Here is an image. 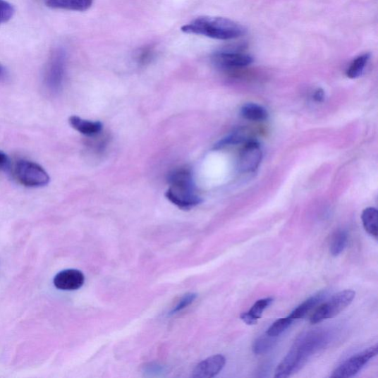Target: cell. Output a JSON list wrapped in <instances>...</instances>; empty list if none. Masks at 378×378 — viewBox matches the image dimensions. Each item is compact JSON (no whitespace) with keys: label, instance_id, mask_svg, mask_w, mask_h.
Listing matches in <instances>:
<instances>
[{"label":"cell","instance_id":"6da1fadb","mask_svg":"<svg viewBox=\"0 0 378 378\" xmlns=\"http://www.w3.org/2000/svg\"><path fill=\"white\" fill-rule=\"evenodd\" d=\"M329 335L325 330H310L299 336L288 355L276 370L275 377H288L300 370L310 358L328 343Z\"/></svg>","mask_w":378,"mask_h":378},{"label":"cell","instance_id":"7a4b0ae2","mask_svg":"<svg viewBox=\"0 0 378 378\" xmlns=\"http://www.w3.org/2000/svg\"><path fill=\"white\" fill-rule=\"evenodd\" d=\"M183 32L196 35L218 40H230L243 35L242 25L231 20L204 16L181 28Z\"/></svg>","mask_w":378,"mask_h":378},{"label":"cell","instance_id":"3957f363","mask_svg":"<svg viewBox=\"0 0 378 378\" xmlns=\"http://www.w3.org/2000/svg\"><path fill=\"white\" fill-rule=\"evenodd\" d=\"M168 182L169 187L166 197L181 209L190 210L202 202L196 193L193 175L188 169L173 171L169 176Z\"/></svg>","mask_w":378,"mask_h":378},{"label":"cell","instance_id":"277c9868","mask_svg":"<svg viewBox=\"0 0 378 378\" xmlns=\"http://www.w3.org/2000/svg\"><path fill=\"white\" fill-rule=\"evenodd\" d=\"M67 68V53L59 47L51 54L45 68L44 85L50 93H58L64 85Z\"/></svg>","mask_w":378,"mask_h":378},{"label":"cell","instance_id":"5b68a950","mask_svg":"<svg viewBox=\"0 0 378 378\" xmlns=\"http://www.w3.org/2000/svg\"><path fill=\"white\" fill-rule=\"evenodd\" d=\"M355 296V292L352 290L343 291L334 295L312 313L310 323L316 324L336 317L351 305Z\"/></svg>","mask_w":378,"mask_h":378},{"label":"cell","instance_id":"8992f818","mask_svg":"<svg viewBox=\"0 0 378 378\" xmlns=\"http://www.w3.org/2000/svg\"><path fill=\"white\" fill-rule=\"evenodd\" d=\"M15 177L27 187H42L49 183L50 177L47 172L37 163L22 160L16 164Z\"/></svg>","mask_w":378,"mask_h":378},{"label":"cell","instance_id":"52a82bcc","mask_svg":"<svg viewBox=\"0 0 378 378\" xmlns=\"http://www.w3.org/2000/svg\"><path fill=\"white\" fill-rule=\"evenodd\" d=\"M378 353L377 344L372 348L355 355L345 360L331 375V377H351L357 374L369 363L371 359Z\"/></svg>","mask_w":378,"mask_h":378},{"label":"cell","instance_id":"ba28073f","mask_svg":"<svg viewBox=\"0 0 378 378\" xmlns=\"http://www.w3.org/2000/svg\"><path fill=\"white\" fill-rule=\"evenodd\" d=\"M212 61L217 68L229 71L250 66L254 61V59L244 53L221 51L212 56Z\"/></svg>","mask_w":378,"mask_h":378},{"label":"cell","instance_id":"9c48e42d","mask_svg":"<svg viewBox=\"0 0 378 378\" xmlns=\"http://www.w3.org/2000/svg\"><path fill=\"white\" fill-rule=\"evenodd\" d=\"M262 159L260 145L255 140L247 141L239 157L240 169L243 172H253L257 169Z\"/></svg>","mask_w":378,"mask_h":378},{"label":"cell","instance_id":"30bf717a","mask_svg":"<svg viewBox=\"0 0 378 378\" xmlns=\"http://www.w3.org/2000/svg\"><path fill=\"white\" fill-rule=\"evenodd\" d=\"M226 358L215 355L202 360L194 370L192 377L195 378H210L217 375L224 368Z\"/></svg>","mask_w":378,"mask_h":378},{"label":"cell","instance_id":"8fae6325","mask_svg":"<svg viewBox=\"0 0 378 378\" xmlns=\"http://www.w3.org/2000/svg\"><path fill=\"white\" fill-rule=\"evenodd\" d=\"M85 283L84 274L78 270L68 269L59 272L54 279L55 287L61 291H75Z\"/></svg>","mask_w":378,"mask_h":378},{"label":"cell","instance_id":"7c38bea8","mask_svg":"<svg viewBox=\"0 0 378 378\" xmlns=\"http://www.w3.org/2000/svg\"><path fill=\"white\" fill-rule=\"evenodd\" d=\"M94 0H47L46 6L52 9L83 12L92 6Z\"/></svg>","mask_w":378,"mask_h":378},{"label":"cell","instance_id":"4fadbf2b","mask_svg":"<svg viewBox=\"0 0 378 378\" xmlns=\"http://www.w3.org/2000/svg\"><path fill=\"white\" fill-rule=\"evenodd\" d=\"M69 123L73 129L86 136L96 135L103 128L102 123L99 121H87L75 116L69 118Z\"/></svg>","mask_w":378,"mask_h":378},{"label":"cell","instance_id":"5bb4252c","mask_svg":"<svg viewBox=\"0 0 378 378\" xmlns=\"http://www.w3.org/2000/svg\"><path fill=\"white\" fill-rule=\"evenodd\" d=\"M274 302V298H266L258 300L250 310L241 314L240 319L248 325H255L262 318L263 312Z\"/></svg>","mask_w":378,"mask_h":378},{"label":"cell","instance_id":"9a60e30c","mask_svg":"<svg viewBox=\"0 0 378 378\" xmlns=\"http://www.w3.org/2000/svg\"><path fill=\"white\" fill-rule=\"evenodd\" d=\"M325 294L324 291H322L310 297L306 301L295 308L288 317L293 322L305 318L310 311L321 303Z\"/></svg>","mask_w":378,"mask_h":378},{"label":"cell","instance_id":"2e32d148","mask_svg":"<svg viewBox=\"0 0 378 378\" xmlns=\"http://www.w3.org/2000/svg\"><path fill=\"white\" fill-rule=\"evenodd\" d=\"M241 115L252 121H262L269 118V113L263 106L253 103L245 104L241 109Z\"/></svg>","mask_w":378,"mask_h":378},{"label":"cell","instance_id":"e0dca14e","mask_svg":"<svg viewBox=\"0 0 378 378\" xmlns=\"http://www.w3.org/2000/svg\"><path fill=\"white\" fill-rule=\"evenodd\" d=\"M362 222L366 231L377 239L378 213L374 208L370 207L364 210L361 216Z\"/></svg>","mask_w":378,"mask_h":378},{"label":"cell","instance_id":"ac0fdd59","mask_svg":"<svg viewBox=\"0 0 378 378\" xmlns=\"http://www.w3.org/2000/svg\"><path fill=\"white\" fill-rule=\"evenodd\" d=\"M348 242V233L344 230L337 231L330 243V254L334 257L340 255Z\"/></svg>","mask_w":378,"mask_h":378},{"label":"cell","instance_id":"d6986e66","mask_svg":"<svg viewBox=\"0 0 378 378\" xmlns=\"http://www.w3.org/2000/svg\"><path fill=\"white\" fill-rule=\"evenodd\" d=\"M370 54H364L358 56L351 63L349 68L346 71V75L350 78H357L363 73L370 59Z\"/></svg>","mask_w":378,"mask_h":378},{"label":"cell","instance_id":"ffe728a7","mask_svg":"<svg viewBox=\"0 0 378 378\" xmlns=\"http://www.w3.org/2000/svg\"><path fill=\"white\" fill-rule=\"evenodd\" d=\"M276 337L265 335L257 339L253 344V351L257 355H262L269 352L276 343Z\"/></svg>","mask_w":378,"mask_h":378},{"label":"cell","instance_id":"44dd1931","mask_svg":"<svg viewBox=\"0 0 378 378\" xmlns=\"http://www.w3.org/2000/svg\"><path fill=\"white\" fill-rule=\"evenodd\" d=\"M293 322L288 317L276 320L267 330L266 334L272 337H278L292 324Z\"/></svg>","mask_w":378,"mask_h":378},{"label":"cell","instance_id":"7402d4cb","mask_svg":"<svg viewBox=\"0 0 378 378\" xmlns=\"http://www.w3.org/2000/svg\"><path fill=\"white\" fill-rule=\"evenodd\" d=\"M247 141L244 134L240 132L234 133L226 138L220 140L217 145H215V149H221L230 145H239L243 142Z\"/></svg>","mask_w":378,"mask_h":378},{"label":"cell","instance_id":"603a6c76","mask_svg":"<svg viewBox=\"0 0 378 378\" xmlns=\"http://www.w3.org/2000/svg\"><path fill=\"white\" fill-rule=\"evenodd\" d=\"M14 7L6 0H0V25L10 21L14 15Z\"/></svg>","mask_w":378,"mask_h":378},{"label":"cell","instance_id":"cb8c5ba5","mask_svg":"<svg viewBox=\"0 0 378 378\" xmlns=\"http://www.w3.org/2000/svg\"><path fill=\"white\" fill-rule=\"evenodd\" d=\"M154 47L152 45L146 46L140 49L137 56L139 64L142 66L148 64L154 56Z\"/></svg>","mask_w":378,"mask_h":378},{"label":"cell","instance_id":"d4e9b609","mask_svg":"<svg viewBox=\"0 0 378 378\" xmlns=\"http://www.w3.org/2000/svg\"><path fill=\"white\" fill-rule=\"evenodd\" d=\"M197 296V295L196 293H193L184 295L178 305L171 310L169 315H174L190 305L195 300Z\"/></svg>","mask_w":378,"mask_h":378},{"label":"cell","instance_id":"484cf974","mask_svg":"<svg viewBox=\"0 0 378 378\" xmlns=\"http://www.w3.org/2000/svg\"><path fill=\"white\" fill-rule=\"evenodd\" d=\"M11 161L8 156L0 150V170L8 171L10 169Z\"/></svg>","mask_w":378,"mask_h":378},{"label":"cell","instance_id":"4316f807","mask_svg":"<svg viewBox=\"0 0 378 378\" xmlns=\"http://www.w3.org/2000/svg\"><path fill=\"white\" fill-rule=\"evenodd\" d=\"M324 92L322 89H318L314 94V99L317 102H321L324 100Z\"/></svg>","mask_w":378,"mask_h":378},{"label":"cell","instance_id":"83f0119b","mask_svg":"<svg viewBox=\"0 0 378 378\" xmlns=\"http://www.w3.org/2000/svg\"><path fill=\"white\" fill-rule=\"evenodd\" d=\"M8 73L6 68L0 64V81L4 80L7 77Z\"/></svg>","mask_w":378,"mask_h":378}]
</instances>
